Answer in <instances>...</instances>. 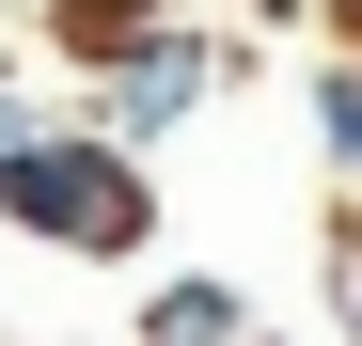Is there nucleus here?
Masks as SVG:
<instances>
[{"instance_id": "obj_1", "label": "nucleus", "mask_w": 362, "mask_h": 346, "mask_svg": "<svg viewBox=\"0 0 362 346\" xmlns=\"http://www.w3.org/2000/svg\"><path fill=\"white\" fill-rule=\"evenodd\" d=\"M0 220H16L32 252H142L158 237V189H142V157H110L95 126H32L16 157H0Z\"/></svg>"}, {"instance_id": "obj_2", "label": "nucleus", "mask_w": 362, "mask_h": 346, "mask_svg": "<svg viewBox=\"0 0 362 346\" xmlns=\"http://www.w3.org/2000/svg\"><path fill=\"white\" fill-rule=\"evenodd\" d=\"M205 95H221V47H205V32H142L127 64H110V95H95V142H110V157H142V142L189 126Z\"/></svg>"}, {"instance_id": "obj_3", "label": "nucleus", "mask_w": 362, "mask_h": 346, "mask_svg": "<svg viewBox=\"0 0 362 346\" xmlns=\"http://www.w3.org/2000/svg\"><path fill=\"white\" fill-rule=\"evenodd\" d=\"M142 346H252V299H236V283H158Z\"/></svg>"}, {"instance_id": "obj_4", "label": "nucleus", "mask_w": 362, "mask_h": 346, "mask_svg": "<svg viewBox=\"0 0 362 346\" xmlns=\"http://www.w3.org/2000/svg\"><path fill=\"white\" fill-rule=\"evenodd\" d=\"M47 32H64L79 64H127L142 32H173V0H47Z\"/></svg>"}, {"instance_id": "obj_5", "label": "nucleus", "mask_w": 362, "mask_h": 346, "mask_svg": "<svg viewBox=\"0 0 362 346\" xmlns=\"http://www.w3.org/2000/svg\"><path fill=\"white\" fill-rule=\"evenodd\" d=\"M315 142L331 173H362V64H315Z\"/></svg>"}, {"instance_id": "obj_6", "label": "nucleus", "mask_w": 362, "mask_h": 346, "mask_svg": "<svg viewBox=\"0 0 362 346\" xmlns=\"http://www.w3.org/2000/svg\"><path fill=\"white\" fill-rule=\"evenodd\" d=\"M32 126H47V110H32V95H16V79H0V157H16V142H32Z\"/></svg>"}, {"instance_id": "obj_7", "label": "nucleus", "mask_w": 362, "mask_h": 346, "mask_svg": "<svg viewBox=\"0 0 362 346\" xmlns=\"http://www.w3.org/2000/svg\"><path fill=\"white\" fill-rule=\"evenodd\" d=\"M331 16H346V32H362V0H331Z\"/></svg>"}]
</instances>
